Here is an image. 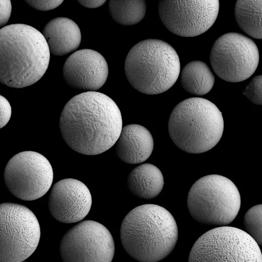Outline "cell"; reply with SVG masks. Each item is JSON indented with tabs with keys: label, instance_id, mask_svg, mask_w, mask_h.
<instances>
[{
	"label": "cell",
	"instance_id": "24",
	"mask_svg": "<svg viewBox=\"0 0 262 262\" xmlns=\"http://www.w3.org/2000/svg\"><path fill=\"white\" fill-rule=\"evenodd\" d=\"M12 114V109L8 100L0 95V129L9 122Z\"/></svg>",
	"mask_w": 262,
	"mask_h": 262
},
{
	"label": "cell",
	"instance_id": "2",
	"mask_svg": "<svg viewBox=\"0 0 262 262\" xmlns=\"http://www.w3.org/2000/svg\"><path fill=\"white\" fill-rule=\"evenodd\" d=\"M50 52L42 34L23 24L0 29V82L13 88L30 86L45 74Z\"/></svg>",
	"mask_w": 262,
	"mask_h": 262
},
{
	"label": "cell",
	"instance_id": "5",
	"mask_svg": "<svg viewBox=\"0 0 262 262\" xmlns=\"http://www.w3.org/2000/svg\"><path fill=\"white\" fill-rule=\"evenodd\" d=\"M180 61L176 50L166 42L156 39L140 41L129 51L125 73L138 91L156 95L169 89L177 80Z\"/></svg>",
	"mask_w": 262,
	"mask_h": 262
},
{
	"label": "cell",
	"instance_id": "20",
	"mask_svg": "<svg viewBox=\"0 0 262 262\" xmlns=\"http://www.w3.org/2000/svg\"><path fill=\"white\" fill-rule=\"evenodd\" d=\"M108 10L116 22L122 25L132 26L144 17L146 3L145 0H110Z\"/></svg>",
	"mask_w": 262,
	"mask_h": 262
},
{
	"label": "cell",
	"instance_id": "11",
	"mask_svg": "<svg viewBox=\"0 0 262 262\" xmlns=\"http://www.w3.org/2000/svg\"><path fill=\"white\" fill-rule=\"evenodd\" d=\"M115 244L108 230L94 221H82L64 235L60 244L64 262H111Z\"/></svg>",
	"mask_w": 262,
	"mask_h": 262
},
{
	"label": "cell",
	"instance_id": "22",
	"mask_svg": "<svg viewBox=\"0 0 262 262\" xmlns=\"http://www.w3.org/2000/svg\"><path fill=\"white\" fill-rule=\"evenodd\" d=\"M261 84V75H257L252 79L243 92V95L256 105L262 104Z\"/></svg>",
	"mask_w": 262,
	"mask_h": 262
},
{
	"label": "cell",
	"instance_id": "14",
	"mask_svg": "<svg viewBox=\"0 0 262 262\" xmlns=\"http://www.w3.org/2000/svg\"><path fill=\"white\" fill-rule=\"evenodd\" d=\"M108 74L106 61L99 52L82 49L72 54L63 67V76L71 87L86 91H96L105 83Z\"/></svg>",
	"mask_w": 262,
	"mask_h": 262
},
{
	"label": "cell",
	"instance_id": "4",
	"mask_svg": "<svg viewBox=\"0 0 262 262\" xmlns=\"http://www.w3.org/2000/svg\"><path fill=\"white\" fill-rule=\"evenodd\" d=\"M173 143L182 150L200 154L214 147L224 130L221 112L210 101L200 97L185 99L172 110L168 124Z\"/></svg>",
	"mask_w": 262,
	"mask_h": 262
},
{
	"label": "cell",
	"instance_id": "25",
	"mask_svg": "<svg viewBox=\"0 0 262 262\" xmlns=\"http://www.w3.org/2000/svg\"><path fill=\"white\" fill-rule=\"evenodd\" d=\"M12 11L11 0H0V27L8 21Z\"/></svg>",
	"mask_w": 262,
	"mask_h": 262
},
{
	"label": "cell",
	"instance_id": "12",
	"mask_svg": "<svg viewBox=\"0 0 262 262\" xmlns=\"http://www.w3.org/2000/svg\"><path fill=\"white\" fill-rule=\"evenodd\" d=\"M158 8L159 17L169 31L190 37L205 33L213 25L219 0H159Z\"/></svg>",
	"mask_w": 262,
	"mask_h": 262
},
{
	"label": "cell",
	"instance_id": "1",
	"mask_svg": "<svg viewBox=\"0 0 262 262\" xmlns=\"http://www.w3.org/2000/svg\"><path fill=\"white\" fill-rule=\"evenodd\" d=\"M59 127L63 139L73 150L86 155H98L115 144L122 127L121 114L107 95L86 91L67 103Z\"/></svg>",
	"mask_w": 262,
	"mask_h": 262
},
{
	"label": "cell",
	"instance_id": "10",
	"mask_svg": "<svg viewBox=\"0 0 262 262\" xmlns=\"http://www.w3.org/2000/svg\"><path fill=\"white\" fill-rule=\"evenodd\" d=\"M53 180V171L48 159L33 151H22L8 162L4 181L10 192L24 201H33L45 195Z\"/></svg>",
	"mask_w": 262,
	"mask_h": 262
},
{
	"label": "cell",
	"instance_id": "15",
	"mask_svg": "<svg viewBox=\"0 0 262 262\" xmlns=\"http://www.w3.org/2000/svg\"><path fill=\"white\" fill-rule=\"evenodd\" d=\"M115 144L118 157L124 162L130 164L146 161L151 155L154 145L149 130L136 124L122 127Z\"/></svg>",
	"mask_w": 262,
	"mask_h": 262
},
{
	"label": "cell",
	"instance_id": "17",
	"mask_svg": "<svg viewBox=\"0 0 262 262\" xmlns=\"http://www.w3.org/2000/svg\"><path fill=\"white\" fill-rule=\"evenodd\" d=\"M127 186L135 196L152 199L162 191L164 181L161 170L155 165L144 163L136 167L129 174Z\"/></svg>",
	"mask_w": 262,
	"mask_h": 262
},
{
	"label": "cell",
	"instance_id": "13",
	"mask_svg": "<svg viewBox=\"0 0 262 262\" xmlns=\"http://www.w3.org/2000/svg\"><path fill=\"white\" fill-rule=\"evenodd\" d=\"M92 203L87 186L74 179H64L53 186L49 198L50 213L63 223H76L89 213Z\"/></svg>",
	"mask_w": 262,
	"mask_h": 262
},
{
	"label": "cell",
	"instance_id": "23",
	"mask_svg": "<svg viewBox=\"0 0 262 262\" xmlns=\"http://www.w3.org/2000/svg\"><path fill=\"white\" fill-rule=\"evenodd\" d=\"M33 8L40 11L54 9L62 4L64 0H25Z\"/></svg>",
	"mask_w": 262,
	"mask_h": 262
},
{
	"label": "cell",
	"instance_id": "8",
	"mask_svg": "<svg viewBox=\"0 0 262 262\" xmlns=\"http://www.w3.org/2000/svg\"><path fill=\"white\" fill-rule=\"evenodd\" d=\"M188 261L261 262L259 245L246 231L223 226L201 235L190 251Z\"/></svg>",
	"mask_w": 262,
	"mask_h": 262
},
{
	"label": "cell",
	"instance_id": "7",
	"mask_svg": "<svg viewBox=\"0 0 262 262\" xmlns=\"http://www.w3.org/2000/svg\"><path fill=\"white\" fill-rule=\"evenodd\" d=\"M38 220L28 208L0 204V262H20L36 250L40 239Z\"/></svg>",
	"mask_w": 262,
	"mask_h": 262
},
{
	"label": "cell",
	"instance_id": "9",
	"mask_svg": "<svg viewBox=\"0 0 262 262\" xmlns=\"http://www.w3.org/2000/svg\"><path fill=\"white\" fill-rule=\"evenodd\" d=\"M210 61L220 78L231 82H240L255 71L259 62L258 49L250 38L238 33H228L214 42Z\"/></svg>",
	"mask_w": 262,
	"mask_h": 262
},
{
	"label": "cell",
	"instance_id": "26",
	"mask_svg": "<svg viewBox=\"0 0 262 262\" xmlns=\"http://www.w3.org/2000/svg\"><path fill=\"white\" fill-rule=\"evenodd\" d=\"M82 6L88 8H96L103 5L106 0H77Z\"/></svg>",
	"mask_w": 262,
	"mask_h": 262
},
{
	"label": "cell",
	"instance_id": "18",
	"mask_svg": "<svg viewBox=\"0 0 262 262\" xmlns=\"http://www.w3.org/2000/svg\"><path fill=\"white\" fill-rule=\"evenodd\" d=\"M214 83V76L206 63L192 61L187 63L181 74V83L188 93L202 96L208 93Z\"/></svg>",
	"mask_w": 262,
	"mask_h": 262
},
{
	"label": "cell",
	"instance_id": "16",
	"mask_svg": "<svg viewBox=\"0 0 262 262\" xmlns=\"http://www.w3.org/2000/svg\"><path fill=\"white\" fill-rule=\"evenodd\" d=\"M50 53L55 56L69 54L79 46L81 35L78 25L72 19L63 17L49 21L42 31Z\"/></svg>",
	"mask_w": 262,
	"mask_h": 262
},
{
	"label": "cell",
	"instance_id": "6",
	"mask_svg": "<svg viewBox=\"0 0 262 262\" xmlns=\"http://www.w3.org/2000/svg\"><path fill=\"white\" fill-rule=\"evenodd\" d=\"M241 196L235 184L219 174H209L197 180L188 194L187 207L192 218L206 224L226 225L237 216Z\"/></svg>",
	"mask_w": 262,
	"mask_h": 262
},
{
	"label": "cell",
	"instance_id": "19",
	"mask_svg": "<svg viewBox=\"0 0 262 262\" xmlns=\"http://www.w3.org/2000/svg\"><path fill=\"white\" fill-rule=\"evenodd\" d=\"M234 15L244 32L253 38L261 39V0H237Z\"/></svg>",
	"mask_w": 262,
	"mask_h": 262
},
{
	"label": "cell",
	"instance_id": "3",
	"mask_svg": "<svg viewBox=\"0 0 262 262\" xmlns=\"http://www.w3.org/2000/svg\"><path fill=\"white\" fill-rule=\"evenodd\" d=\"M178 237L176 222L164 207L144 204L132 209L125 216L120 238L125 251L142 262H155L168 256Z\"/></svg>",
	"mask_w": 262,
	"mask_h": 262
},
{
	"label": "cell",
	"instance_id": "21",
	"mask_svg": "<svg viewBox=\"0 0 262 262\" xmlns=\"http://www.w3.org/2000/svg\"><path fill=\"white\" fill-rule=\"evenodd\" d=\"M262 205H256L250 208L244 218L246 232L249 234L259 246L262 244L261 232Z\"/></svg>",
	"mask_w": 262,
	"mask_h": 262
}]
</instances>
